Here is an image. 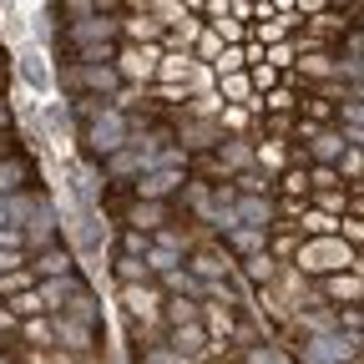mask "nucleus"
<instances>
[{
  "label": "nucleus",
  "mask_w": 364,
  "mask_h": 364,
  "mask_svg": "<svg viewBox=\"0 0 364 364\" xmlns=\"http://www.w3.org/2000/svg\"><path fill=\"white\" fill-rule=\"evenodd\" d=\"M157 56H162V46H127V41H117L112 66H117L122 86H152L157 81Z\"/></svg>",
  "instance_id": "obj_5"
},
{
  "label": "nucleus",
  "mask_w": 364,
  "mask_h": 364,
  "mask_svg": "<svg viewBox=\"0 0 364 364\" xmlns=\"http://www.w3.org/2000/svg\"><path fill=\"white\" fill-rule=\"evenodd\" d=\"M51 334H56V349H66L81 364L97 354V324H81V318H71V314H51Z\"/></svg>",
  "instance_id": "obj_7"
},
{
  "label": "nucleus",
  "mask_w": 364,
  "mask_h": 364,
  "mask_svg": "<svg viewBox=\"0 0 364 364\" xmlns=\"http://www.w3.org/2000/svg\"><path fill=\"white\" fill-rule=\"evenodd\" d=\"M0 248H21V253H26V243H21V228H0Z\"/></svg>",
  "instance_id": "obj_35"
},
{
  "label": "nucleus",
  "mask_w": 364,
  "mask_h": 364,
  "mask_svg": "<svg viewBox=\"0 0 364 364\" xmlns=\"http://www.w3.org/2000/svg\"><path fill=\"white\" fill-rule=\"evenodd\" d=\"M203 304L198 299H162V329H177V324H198Z\"/></svg>",
  "instance_id": "obj_23"
},
{
  "label": "nucleus",
  "mask_w": 364,
  "mask_h": 364,
  "mask_svg": "<svg viewBox=\"0 0 364 364\" xmlns=\"http://www.w3.org/2000/svg\"><path fill=\"white\" fill-rule=\"evenodd\" d=\"M16 334H21V318H16L6 304H0V349H6V344H16Z\"/></svg>",
  "instance_id": "obj_31"
},
{
  "label": "nucleus",
  "mask_w": 364,
  "mask_h": 364,
  "mask_svg": "<svg viewBox=\"0 0 364 364\" xmlns=\"http://www.w3.org/2000/svg\"><path fill=\"white\" fill-rule=\"evenodd\" d=\"M26 268H31V279H66V273H76V253L61 248V243H51V248L31 253Z\"/></svg>",
  "instance_id": "obj_15"
},
{
  "label": "nucleus",
  "mask_w": 364,
  "mask_h": 364,
  "mask_svg": "<svg viewBox=\"0 0 364 364\" xmlns=\"http://www.w3.org/2000/svg\"><path fill=\"white\" fill-rule=\"evenodd\" d=\"M289 268H299L304 279H329V273H364L359 248L344 243L339 233H334V238H299V253H294Z\"/></svg>",
  "instance_id": "obj_1"
},
{
  "label": "nucleus",
  "mask_w": 364,
  "mask_h": 364,
  "mask_svg": "<svg viewBox=\"0 0 364 364\" xmlns=\"http://www.w3.org/2000/svg\"><path fill=\"white\" fill-rule=\"evenodd\" d=\"M172 223V208L167 203H142V198H127V213H122V228H136V233H157V228Z\"/></svg>",
  "instance_id": "obj_14"
},
{
  "label": "nucleus",
  "mask_w": 364,
  "mask_h": 364,
  "mask_svg": "<svg viewBox=\"0 0 364 364\" xmlns=\"http://www.w3.org/2000/svg\"><path fill=\"white\" fill-rule=\"evenodd\" d=\"M76 136H81V147H86V162H102V157H112L117 147H127V117H122L117 107H107L102 117H91Z\"/></svg>",
  "instance_id": "obj_3"
},
{
  "label": "nucleus",
  "mask_w": 364,
  "mask_h": 364,
  "mask_svg": "<svg viewBox=\"0 0 364 364\" xmlns=\"http://www.w3.org/2000/svg\"><path fill=\"white\" fill-rule=\"evenodd\" d=\"M16 268H26V253H21V248H0V279L16 273Z\"/></svg>",
  "instance_id": "obj_33"
},
{
  "label": "nucleus",
  "mask_w": 364,
  "mask_h": 364,
  "mask_svg": "<svg viewBox=\"0 0 364 364\" xmlns=\"http://www.w3.org/2000/svg\"><path fill=\"white\" fill-rule=\"evenodd\" d=\"M182 268H188L198 284H228V273H233V258H228L223 248H208V243H198L188 258H182Z\"/></svg>",
  "instance_id": "obj_13"
},
{
  "label": "nucleus",
  "mask_w": 364,
  "mask_h": 364,
  "mask_svg": "<svg viewBox=\"0 0 364 364\" xmlns=\"http://www.w3.org/2000/svg\"><path fill=\"white\" fill-rule=\"evenodd\" d=\"M273 273H279V263L268 258V248L263 253H253V258H243V279L253 284V289H263V284H273Z\"/></svg>",
  "instance_id": "obj_25"
},
{
  "label": "nucleus",
  "mask_w": 364,
  "mask_h": 364,
  "mask_svg": "<svg viewBox=\"0 0 364 364\" xmlns=\"http://www.w3.org/2000/svg\"><path fill=\"white\" fill-rule=\"evenodd\" d=\"M112 273H117V289L122 284H152V273L142 258H127V253H112Z\"/></svg>",
  "instance_id": "obj_24"
},
{
  "label": "nucleus",
  "mask_w": 364,
  "mask_h": 364,
  "mask_svg": "<svg viewBox=\"0 0 364 364\" xmlns=\"http://www.w3.org/2000/svg\"><path fill=\"white\" fill-rule=\"evenodd\" d=\"M233 71H248V56H243V46H223L213 61V76H233Z\"/></svg>",
  "instance_id": "obj_27"
},
{
  "label": "nucleus",
  "mask_w": 364,
  "mask_h": 364,
  "mask_svg": "<svg viewBox=\"0 0 364 364\" xmlns=\"http://www.w3.org/2000/svg\"><path fill=\"white\" fill-rule=\"evenodd\" d=\"M66 16L81 21V16H97V0H66Z\"/></svg>",
  "instance_id": "obj_34"
},
{
  "label": "nucleus",
  "mask_w": 364,
  "mask_h": 364,
  "mask_svg": "<svg viewBox=\"0 0 364 364\" xmlns=\"http://www.w3.org/2000/svg\"><path fill=\"white\" fill-rule=\"evenodd\" d=\"M86 289V279L81 273H66V279H36V294H41V304H46V314H61L76 294Z\"/></svg>",
  "instance_id": "obj_16"
},
{
  "label": "nucleus",
  "mask_w": 364,
  "mask_h": 364,
  "mask_svg": "<svg viewBox=\"0 0 364 364\" xmlns=\"http://www.w3.org/2000/svg\"><path fill=\"white\" fill-rule=\"evenodd\" d=\"M61 177H66V198L76 208H102L107 203V177L97 162H86V157H66L61 162Z\"/></svg>",
  "instance_id": "obj_4"
},
{
  "label": "nucleus",
  "mask_w": 364,
  "mask_h": 364,
  "mask_svg": "<svg viewBox=\"0 0 364 364\" xmlns=\"http://www.w3.org/2000/svg\"><path fill=\"white\" fill-rule=\"evenodd\" d=\"M314 294H318V304H329V309L364 304V273H329V279H314Z\"/></svg>",
  "instance_id": "obj_12"
},
{
  "label": "nucleus",
  "mask_w": 364,
  "mask_h": 364,
  "mask_svg": "<svg viewBox=\"0 0 364 364\" xmlns=\"http://www.w3.org/2000/svg\"><path fill=\"white\" fill-rule=\"evenodd\" d=\"M162 344L172 354H182L188 364H213V339L203 324H177V329H162Z\"/></svg>",
  "instance_id": "obj_11"
},
{
  "label": "nucleus",
  "mask_w": 364,
  "mask_h": 364,
  "mask_svg": "<svg viewBox=\"0 0 364 364\" xmlns=\"http://www.w3.org/2000/svg\"><path fill=\"white\" fill-rule=\"evenodd\" d=\"M11 122H16V112L0 102V142H11Z\"/></svg>",
  "instance_id": "obj_36"
},
{
  "label": "nucleus",
  "mask_w": 364,
  "mask_h": 364,
  "mask_svg": "<svg viewBox=\"0 0 364 364\" xmlns=\"http://www.w3.org/2000/svg\"><path fill=\"white\" fill-rule=\"evenodd\" d=\"M0 228H11V208H6V198H0Z\"/></svg>",
  "instance_id": "obj_38"
},
{
  "label": "nucleus",
  "mask_w": 364,
  "mask_h": 364,
  "mask_svg": "<svg viewBox=\"0 0 364 364\" xmlns=\"http://www.w3.org/2000/svg\"><path fill=\"white\" fill-rule=\"evenodd\" d=\"M268 248V233H258V228H228L223 233V253L233 258V263H243V258H253V253H263Z\"/></svg>",
  "instance_id": "obj_18"
},
{
  "label": "nucleus",
  "mask_w": 364,
  "mask_h": 364,
  "mask_svg": "<svg viewBox=\"0 0 364 364\" xmlns=\"http://www.w3.org/2000/svg\"><path fill=\"white\" fill-rule=\"evenodd\" d=\"M107 107H112V102H107V97H76V102H66V112H71V117H76V122H81V127H86V122H91V117H102V112H107Z\"/></svg>",
  "instance_id": "obj_29"
},
{
  "label": "nucleus",
  "mask_w": 364,
  "mask_h": 364,
  "mask_svg": "<svg viewBox=\"0 0 364 364\" xmlns=\"http://www.w3.org/2000/svg\"><path fill=\"white\" fill-rule=\"evenodd\" d=\"M238 223L268 233V228H273V198H243V193H238Z\"/></svg>",
  "instance_id": "obj_19"
},
{
  "label": "nucleus",
  "mask_w": 364,
  "mask_h": 364,
  "mask_svg": "<svg viewBox=\"0 0 364 364\" xmlns=\"http://www.w3.org/2000/svg\"><path fill=\"white\" fill-rule=\"evenodd\" d=\"M31 182H36V167H31V157H26V152H6V157H0V198L26 193Z\"/></svg>",
  "instance_id": "obj_17"
},
{
  "label": "nucleus",
  "mask_w": 364,
  "mask_h": 364,
  "mask_svg": "<svg viewBox=\"0 0 364 364\" xmlns=\"http://www.w3.org/2000/svg\"><path fill=\"white\" fill-rule=\"evenodd\" d=\"M147 248H152V238L136 233V228H122L117 233V253H127V258H147Z\"/></svg>",
  "instance_id": "obj_28"
},
{
  "label": "nucleus",
  "mask_w": 364,
  "mask_h": 364,
  "mask_svg": "<svg viewBox=\"0 0 364 364\" xmlns=\"http://www.w3.org/2000/svg\"><path fill=\"white\" fill-rule=\"evenodd\" d=\"M66 46H71V51L117 46V16H81V21H66Z\"/></svg>",
  "instance_id": "obj_10"
},
{
  "label": "nucleus",
  "mask_w": 364,
  "mask_h": 364,
  "mask_svg": "<svg viewBox=\"0 0 364 364\" xmlns=\"http://www.w3.org/2000/svg\"><path fill=\"white\" fill-rule=\"evenodd\" d=\"M6 309H11L16 318H41V314H46V304H41V294H36V284H31L26 294H16V299H6Z\"/></svg>",
  "instance_id": "obj_26"
},
{
  "label": "nucleus",
  "mask_w": 364,
  "mask_h": 364,
  "mask_svg": "<svg viewBox=\"0 0 364 364\" xmlns=\"http://www.w3.org/2000/svg\"><path fill=\"white\" fill-rule=\"evenodd\" d=\"M188 71H193V56L188 51H162L157 56V81L162 86H188Z\"/></svg>",
  "instance_id": "obj_20"
},
{
  "label": "nucleus",
  "mask_w": 364,
  "mask_h": 364,
  "mask_svg": "<svg viewBox=\"0 0 364 364\" xmlns=\"http://www.w3.org/2000/svg\"><path fill=\"white\" fill-rule=\"evenodd\" d=\"M16 76H21L26 91H36V97H46V91L56 86V71H51V61H46V51H41L36 41H21L16 46Z\"/></svg>",
  "instance_id": "obj_6"
},
{
  "label": "nucleus",
  "mask_w": 364,
  "mask_h": 364,
  "mask_svg": "<svg viewBox=\"0 0 364 364\" xmlns=\"http://www.w3.org/2000/svg\"><path fill=\"white\" fill-rule=\"evenodd\" d=\"M177 147L188 152V157H203V152H213L218 142H223V122L218 117H177Z\"/></svg>",
  "instance_id": "obj_8"
},
{
  "label": "nucleus",
  "mask_w": 364,
  "mask_h": 364,
  "mask_svg": "<svg viewBox=\"0 0 364 364\" xmlns=\"http://www.w3.org/2000/svg\"><path fill=\"white\" fill-rule=\"evenodd\" d=\"M193 172L188 167H152V172H142L132 182V198H142V203H167V198H177L182 193V182H188Z\"/></svg>",
  "instance_id": "obj_9"
},
{
  "label": "nucleus",
  "mask_w": 364,
  "mask_h": 364,
  "mask_svg": "<svg viewBox=\"0 0 364 364\" xmlns=\"http://www.w3.org/2000/svg\"><path fill=\"white\" fill-rule=\"evenodd\" d=\"M142 364H188L182 354H172L167 344H147V354H142Z\"/></svg>",
  "instance_id": "obj_32"
},
{
  "label": "nucleus",
  "mask_w": 364,
  "mask_h": 364,
  "mask_svg": "<svg viewBox=\"0 0 364 364\" xmlns=\"http://www.w3.org/2000/svg\"><path fill=\"white\" fill-rule=\"evenodd\" d=\"M16 344H31V349H56L51 314H41V318H21V334H16Z\"/></svg>",
  "instance_id": "obj_22"
},
{
  "label": "nucleus",
  "mask_w": 364,
  "mask_h": 364,
  "mask_svg": "<svg viewBox=\"0 0 364 364\" xmlns=\"http://www.w3.org/2000/svg\"><path fill=\"white\" fill-rule=\"evenodd\" d=\"M177 6H182V11H188V16H193V11H203V0H177Z\"/></svg>",
  "instance_id": "obj_37"
},
{
  "label": "nucleus",
  "mask_w": 364,
  "mask_h": 364,
  "mask_svg": "<svg viewBox=\"0 0 364 364\" xmlns=\"http://www.w3.org/2000/svg\"><path fill=\"white\" fill-rule=\"evenodd\" d=\"M36 279H31V268H16V273H6V279H0V304L6 299H16V294H26Z\"/></svg>",
  "instance_id": "obj_30"
},
{
  "label": "nucleus",
  "mask_w": 364,
  "mask_h": 364,
  "mask_svg": "<svg viewBox=\"0 0 364 364\" xmlns=\"http://www.w3.org/2000/svg\"><path fill=\"white\" fill-rule=\"evenodd\" d=\"M117 299H122V314H127L132 334L142 339V344L162 334V299H167V294H162L157 284H122Z\"/></svg>",
  "instance_id": "obj_2"
},
{
  "label": "nucleus",
  "mask_w": 364,
  "mask_h": 364,
  "mask_svg": "<svg viewBox=\"0 0 364 364\" xmlns=\"http://www.w3.org/2000/svg\"><path fill=\"white\" fill-rule=\"evenodd\" d=\"M273 198H294V203H309V167H284L273 177Z\"/></svg>",
  "instance_id": "obj_21"
}]
</instances>
